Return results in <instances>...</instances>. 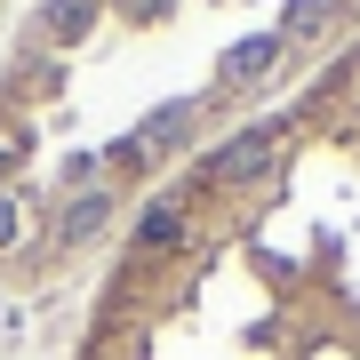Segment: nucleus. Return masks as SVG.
I'll list each match as a JSON object with an SVG mask.
<instances>
[{"label":"nucleus","instance_id":"4","mask_svg":"<svg viewBox=\"0 0 360 360\" xmlns=\"http://www.w3.org/2000/svg\"><path fill=\"white\" fill-rule=\"evenodd\" d=\"M184 129H193V104H160V112L136 129V153H160V144H176Z\"/></svg>","mask_w":360,"mask_h":360},{"label":"nucleus","instance_id":"8","mask_svg":"<svg viewBox=\"0 0 360 360\" xmlns=\"http://www.w3.org/2000/svg\"><path fill=\"white\" fill-rule=\"evenodd\" d=\"M16 232H25V208H16L8 193H0V248H8V240H16Z\"/></svg>","mask_w":360,"mask_h":360},{"label":"nucleus","instance_id":"7","mask_svg":"<svg viewBox=\"0 0 360 360\" xmlns=\"http://www.w3.org/2000/svg\"><path fill=\"white\" fill-rule=\"evenodd\" d=\"M321 25V0H288V32H312Z\"/></svg>","mask_w":360,"mask_h":360},{"label":"nucleus","instance_id":"9","mask_svg":"<svg viewBox=\"0 0 360 360\" xmlns=\"http://www.w3.org/2000/svg\"><path fill=\"white\" fill-rule=\"evenodd\" d=\"M8 160H25V136H8V129H0V168H8Z\"/></svg>","mask_w":360,"mask_h":360},{"label":"nucleus","instance_id":"1","mask_svg":"<svg viewBox=\"0 0 360 360\" xmlns=\"http://www.w3.org/2000/svg\"><path fill=\"white\" fill-rule=\"evenodd\" d=\"M272 144H281L272 129H240L217 160H200V184H217V193H224V184H248L257 168H272Z\"/></svg>","mask_w":360,"mask_h":360},{"label":"nucleus","instance_id":"2","mask_svg":"<svg viewBox=\"0 0 360 360\" xmlns=\"http://www.w3.org/2000/svg\"><path fill=\"white\" fill-rule=\"evenodd\" d=\"M272 65H281V32H248V40H232V49H224V80H257V72H272Z\"/></svg>","mask_w":360,"mask_h":360},{"label":"nucleus","instance_id":"10","mask_svg":"<svg viewBox=\"0 0 360 360\" xmlns=\"http://www.w3.org/2000/svg\"><path fill=\"white\" fill-rule=\"evenodd\" d=\"M129 8H136V16H168V0H129Z\"/></svg>","mask_w":360,"mask_h":360},{"label":"nucleus","instance_id":"6","mask_svg":"<svg viewBox=\"0 0 360 360\" xmlns=\"http://www.w3.org/2000/svg\"><path fill=\"white\" fill-rule=\"evenodd\" d=\"M104 208H112L104 193H80V200L65 208V240H89V232H104Z\"/></svg>","mask_w":360,"mask_h":360},{"label":"nucleus","instance_id":"5","mask_svg":"<svg viewBox=\"0 0 360 360\" xmlns=\"http://www.w3.org/2000/svg\"><path fill=\"white\" fill-rule=\"evenodd\" d=\"M89 16H96V0H49V25H40V32L65 49V40H80V32H89Z\"/></svg>","mask_w":360,"mask_h":360},{"label":"nucleus","instance_id":"3","mask_svg":"<svg viewBox=\"0 0 360 360\" xmlns=\"http://www.w3.org/2000/svg\"><path fill=\"white\" fill-rule=\"evenodd\" d=\"M176 240H184V200H153L144 224H136V257H160V248H176Z\"/></svg>","mask_w":360,"mask_h":360}]
</instances>
